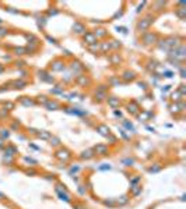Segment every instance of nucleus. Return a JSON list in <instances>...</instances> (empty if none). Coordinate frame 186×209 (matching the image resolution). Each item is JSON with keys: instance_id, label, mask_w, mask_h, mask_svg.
I'll list each match as a JSON object with an SVG mask.
<instances>
[{"instance_id": "14", "label": "nucleus", "mask_w": 186, "mask_h": 209, "mask_svg": "<svg viewBox=\"0 0 186 209\" xmlns=\"http://www.w3.org/2000/svg\"><path fill=\"white\" fill-rule=\"evenodd\" d=\"M123 78H126V80H133L134 78V73H125V75H123Z\"/></svg>"}, {"instance_id": "3", "label": "nucleus", "mask_w": 186, "mask_h": 209, "mask_svg": "<svg viewBox=\"0 0 186 209\" xmlns=\"http://www.w3.org/2000/svg\"><path fill=\"white\" fill-rule=\"evenodd\" d=\"M84 42L86 43H88V45H94V43L97 42V36L94 35V34H86L84 35Z\"/></svg>"}, {"instance_id": "10", "label": "nucleus", "mask_w": 186, "mask_h": 209, "mask_svg": "<svg viewBox=\"0 0 186 209\" xmlns=\"http://www.w3.org/2000/svg\"><path fill=\"white\" fill-rule=\"evenodd\" d=\"M38 137L42 138V140H48V138H50V135L46 131H41V133H38Z\"/></svg>"}, {"instance_id": "12", "label": "nucleus", "mask_w": 186, "mask_h": 209, "mask_svg": "<svg viewBox=\"0 0 186 209\" xmlns=\"http://www.w3.org/2000/svg\"><path fill=\"white\" fill-rule=\"evenodd\" d=\"M185 11H186V9L181 7V9H178V10H176V16L179 17V18H183V17H185Z\"/></svg>"}, {"instance_id": "15", "label": "nucleus", "mask_w": 186, "mask_h": 209, "mask_svg": "<svg viewBox=\"0 0 186 209\" xmlns=\"http://www.w3.org/2000/svg\"><path fill=\"white\" fill-rule=\"evenodd\" d=\"M127 110H129V112H132V113H137V104H134V103H133L132 106H130V104H129V109H127Z\"/></svg>"}, {"instance_id": "7", "label": "nucleus", "mask_w": 186, "mask_h": 209, "mask_svg": "<svg viewBox=\"0 0 186 209\" xmlns=\"http://www.w3.org/2000/svg\"><path fill=\"white\" fill-rule=\"evenodd\" d=\"M52 69L55 70V71H60V70H63L64 69V64L62 62H55L52 66Z\"/></svg>"}, {"instance_id": "9", "label": "nucleus", "mask_w": 186, "mask_h": 209, "mask_svg": "<svg viewBox=\"0 0 186 209\" xmlns=\"http://www.w3.org/2000/svg\"><path fill=\"white\" fill-rule=\"evenodd\" d=\"M108 103L112 106V108H116L118 104H119V101L116 98H108Z\"/></svg>"}, {"instance_id": "1", "label": "nucleus", "mask_w": 186, "mask_h": 209, "mask_svg": "<svg viewBox=\"0 0 186 209\" xmlns=\"http://www.w3.org/2000/svg\"><path fill=\"white\" fill-rule=\"evenodd\" d=\"M150 25H151V18L150 17H147V18H143V20H140L139 23H137V30L139 31H146L150 28Z\"/></svg>"}, {"instance_id": "16", "label": "nucleus", "mask_w": 186, "mask_h": 209, "mask_svg": "<svg viewBox=\"0 0 186 209\" xmlns=\"http://www.w3.org/2000/svg\"><path fill=\"white\" fill-rule=\"evenodd\" d=\"M57 106H59V104H57L56 102H49V103H48V108H49L50 110H52V109H55V108H57Z\"/></svg>"}, {"instance_id": "21", "label": "nucleus", "mask_w": 186, "mask_h": 209, "mask_svg": "<svg viewBox=\"0 0 186 209\" xmlns=\"http://www.w3.org/2000/svg\"><path fill=\"white\" fill-rule=\"evenodd\" d=\"M6 35V30H0V36H3Z\"/></svg>"}, {"instance_id": "22", "label": "nucleus", "mask_w": 186, "mask_h": 209, "mask_svg": "<svg viewBox=\"0 0 186 209\" xmlns=\"http://www.w3.org/2000/svg\"><path fill=\"white\" fill-rule=\"evenodd\" d=\"M106 49H109V45H102V50H106Z\"/></svg>"}, {"instance_id": "19", "label": "nucleus", "mask_w": 186, "mask_h": 209, "mask_svg": "<svg viewBox=\"0 0 186 209\" xmlns=\"http://www.w3.org/2000/svg\"><path fill=\"white\" fill-rule=\"evenodd\" d=\"M50 141H53V145H57V144H59V140H57V138H50Z\"/></svg>"}, {"instance_id": "4", "label": "nucleus", "mask_w": 186, "mask_h": 209, "mask_svg": "<svg viewBox=\"0 0 186 209\" xmlns=\"http://www.w3.org/2000/svg\"><path fill=\"white\" fill-rule=\"evenodd\" d=\"M56 158L60 160H67L70 158V154H69V151L63 149V151H59V152H56Z\"/></svg>"}, {"instance_id": "20", "label": "nucleus", "mask_w": 186, "mask_h": 209, "mask_svg": "<svg viewBox=\"0 0 186 209\" xmlns=\"http://www.w3.org/2000/svg\"><path fill=\"white\" fill-rule=\"evenodd\" d=\"M112 46H113V48H120V43H116V41H113Z\"/></svg>"}, {"instance_id": "13", "label": "nucleus", "mask_w": 186, "mask_h": 209, "mask_svg": "<svg viewBox=\"0 0 186 209\" xmlns=\"http://www.w3.org/2000/svg\"><path fill=\"white\" fill-rule=\"evenodd\" d=\"M21 102H23V104H25V106H32L34 104V102L31 101V99H28V98H24Z\"/></svg>"}, {"instance_id": "6", "label": "nucleus", "mask_w": 186, "mask_h": 209, "mask_svg": "<svg viewBox=\"0 0 186 209\" xmlns=\"http://www.w3.org/2000/svg\"><path fill=\"white\" fill-rule=\"evenodd\" d=\"M95 152L100 155H106L108 154V148L104 147V145H98V147H95Z\"/></svg>"}, {"instance_id": "17", "label": "nucleus", "mask_w": 186, "mask_h": 209, "mask_svg": "<svg viewBox=\"0 0 186 209\" xmlns=\"http://www.w3.org/2000/svg\"><path fill=\"white\" fill-rule=\"evenodd\" d=\"M71 69H73V70H74V69H76V70H80V69H81V66H80V63H77V62H76V63H73V66H71Z\"/></svg>"}, {"instance_id": "2", "label": "nucleus", "mask_w": 186, "mask_h": 209, "mask_svg": "<svg viewBox=\"0 0 186 209\" xmlns=\"http://www.w3.org/2000/svg\"><path fill=\"white\" fill-rule=\"evenodd\" d=\"M155 41H157V35H155V34H147V35L143 36V42L147 43V45L155 43Z\"/></svg>"}, {"instance_id": "18", "label": "nucleus", "mask_w": 186, "mask_h": 209, "mask_svg": "<svg viewBox=\"0 0 186 209\" xmlns=\"http://www.w3.org/2000/svg\"><path fill=\"white\" fill-rule=\"evenodd\" d=\"M24 52H25V50L21 49V48L20 49H16V55H24Z\"/></svg>"}, {"instance_id": "8", "label": "nucleus", "mask_w": 186, "mask_h": 209, "mask_svg": "<svg viewBox=\"0 0 186 209\" xmlns=\"http://www.w3.org/2000/svg\"><path fill=\"white\" fill-rule=\"evenodd\" d=\"M98 130H100V133L102 135H106V137L109 135V128L105 127V126H98Z\"/></svg>"}, {"instance_id": "11", "label": "nucleus", "mask_w": 186, "mask_h": 209, "mask_svg": "<svg viewBox=\"0 0 186 209\" xmlns=\"http://www.w3.org/2000/svg\"><path fill=\"white\" fill-rule=\"evenodd\" d=\"M93 151H90V149H88V151H86V152H83V155H81V158H83V159H90V158L91 156H93Z\"/></svg>"}, {"instance_id": "5", "label": "nucleus", "mask_w": 186, "mask_h": 209, "mask_svg": "<svg viewBox=\"0 0 186 209\" xmlns=\"http://www.w3.org/2000/svg\"><path fill=\"white\" fill-rule=\"evenodd\" d=\"M73 30H74V32L76 34H83V32H86V27H84L83 24H80V23H74Z\"/></svg>"}]
</instances>
